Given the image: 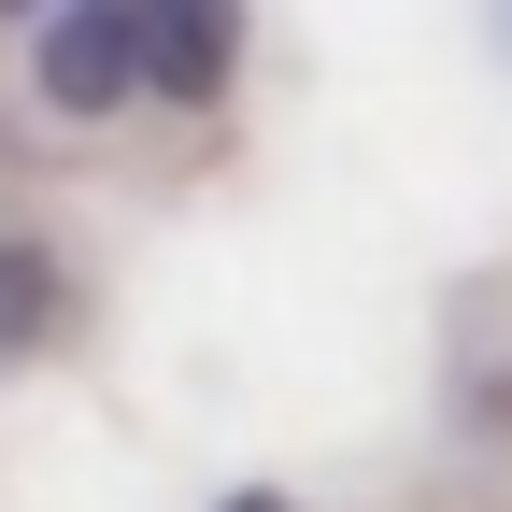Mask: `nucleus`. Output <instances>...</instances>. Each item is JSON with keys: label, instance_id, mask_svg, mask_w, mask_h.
I'll use <instances>...</instances> for the list:
<instances>
[{"label": "nucleus", "instance_id": "nucleus-1", "mask_svg": "<svg viewBox=\"0 0 512 512\" xmlns=\"http://www.w3.org/2000/svg\"><path fill=\"white\" fill-rule=\"evenodd\" d=\"M29 72L57 114H114L128 86H143V15H43L29 29Z\"/></svg>", "mask_w": 512, "mask_h": 512}, {"label": "nucleus", "instance_id": "nucleus-2", "mask_svg": "<svg viewBox=\"0 0 512 512\" xmlns=\"http://www.w3.org/2000/svg\"><path fill=\"white\" fill-rule=\"evenodd\" d=\"M228 57H242L228 15H143V86H171V100H214Z\"/></svg>", "mask_w": 512, "mask_h": 512}, {"label": "nucleus", "instance_id": "nucleus-3", "mask_svg": "<svg viewBox=\"0 0 512 512\" xmlns=\"http://www.w3.org/2000/svg\"><path fill=\"white\" fill-rule=\"evenodd\" d=\"M228 512H285V498H228Z\"/></svg>", "mask_w": 512, "mask_h": 512}]
</instances>
